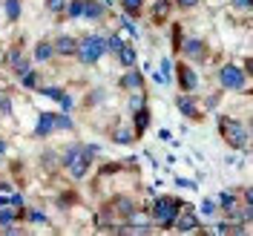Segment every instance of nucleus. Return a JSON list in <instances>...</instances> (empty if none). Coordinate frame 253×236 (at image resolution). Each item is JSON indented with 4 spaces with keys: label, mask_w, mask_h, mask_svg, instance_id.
Wrapping results in <instances>:
<instances>
[{
    "label": "nucleus",
    "mask_w": 253,
    "mask_h": 236,
    "mask_svg": "<svg viewBox=\"0 0 253 236\" xmlns=\"http://www.w3.org/2000/svg\"><path fill=\"white\" fill-rule=\"evenodd\" d=\"M178 213H181V199L164 196V199H158L156 205H153V219H156L158 228H173Z\"/></svg>",
    "instance_id": "nucleus-1"
},
{
    "label": "nucleus",
    "mask_w": 253,
    "mask_h": 236,
    "mask_svg": "<svg viewBox=\"0 0 253 236\" xmlns=\"http://www.w3.org/2000/svg\"><path fill=\"white\" fill-rule=\"evenodd\" d=\"M75 52H78V58H81L84 66H95L98 58L107 52V47H104V38H101V35H89V38H84V41L78 44Z\"/></svg>",
    "instance_id": "nucleus-2"
},
{
    "label": "nucleus",
    "mask_w": 253,
    "mask_h": 236,
    "mask_svg": "<svg viewBox=\"0 0 253 236\" xmlns=\"http://www.w3.org/2000/svg\"><path fill=\"white\" fill-rule=\"evenodd\" d=\"M89 161H92V156H86L84 147H69L63 153V164H66V170H69L72 179H84L86 170H89Z\"/></svg>",
    "instance_id": "nucleus-3"
},
{
    "label": "nucleus",
    "mask_w": 253,
    "mask_h": 236,
    "mask_svg": "<svg viewBox=\"0 0 253 236\" xmlns=\"http://www.w3.org/2000/svg\"><path fill=\"white\" fill-rule=\"evenodd\" d=\"M221 136L230 147H248V127L239 124L236 118H219Z\"/></svg>",
    "instance_id": "nucleus-4"
},
{
    "label": "nucleus",
    "mask_w": 253,
    "mask_h": 236,
    "mask_svg": "<svg viewBox=\"0 0 253 236\" xmlns=\"http://www.w3.org/2000/svg\"><path fill=\"white\" fill-rule=\"evenodd\" d=\"M219 84L224 90H245V84H248V72L245 69H239L233 63H227V66H221L219 69Z\"/></svg>",
    "instance_id": "nucleus-5"
},
{
    "label": "nucleus",
    "mask_w": 253,
    "mask_h": 236,
    "mask_svg": "<svg viewBox=\"0 0 253 236\" xmlns=\"http://www.w3.org/2000/svg\"><path fill=\"white\" fill-rule=\"evenodd\" d=\"M178 84H181V90H187V93H193V90L199 87V75L193 72V66H187V63L178 66Z\"/></svg>",
    "instance_id": "nucleus-6"
},
{
    "label": "nucleus",
    "mask_w": 253,
    "mask_h": 236,
    "mask_svg": "<svg viewBox=\"0 0 253 236\" xmlns=\"http://www.w3.org/2000/svg\"><path fill=\"white\" fill-rule=\"evenodd\" d=\"M175 231H178V234H193V231H196V228H199V219H196V213H184V210H181V213H178V216H175Z\"/></svg>",
    "instance_id": "nucleus-7"
},
{
    "label": "nucleus",
    "mask_w": 253,
    "mask_h": 236,
    "mask_svg": "<svg viewBox=\"0 0 253 236\" xmlns=\"http://www.w3.org/2000/svg\"><path fill=\"white\" fill-rule=\"evenodd\" d=\"M52 130H55V112H41L38 127H35V139H46Z\"/></svg>",
    "instance_id": "nucleus-8"
},
{
    "label": "nucleus",
    "mask_w": 253,
    "mask_h": 236,
    "mask_svg": "<svg viewBox=\"0 0 253 236\" xmlns=\"http://www.w3.org/2000/svg\"><path fill=\"white\" fill-rule=\"evenodd\" d=\"M205 41H199V38H190V41H184V55H187L190 61H202L205 58Z\"/></svg>",
    "instance_id": "nucleus-9"
},
{
    "label": "nucleus",
    "mask_w": 253,
    "mask_h": 236,
    "mask_svg": "<svg viewBox=\"0 0 253 236\" xmlns=\"http://www.w3.org/2000/svg\"><path fill=\"white\" fill-rule=\"evenodd\" d=\"M9 63H12V69H15L17 75H23V72L32 69L29 61H26V55H23V49H12V52H9Z\"/></svg>",
    "instance_id": "nucleus-10"
},
{
    "label": "nucleus",
    "mask_w": 253,
    "mask_h": 236,
    "mask_svg": "<svg viewBox=\"0 0 253 236\" xmlns=\"http://www.w3.org/2000/svg\"><path fill=\"white\" fill-rule=\"evenodd\" d=\"M52 47H55V52H58V55H75L78 41H75V38H69V35H61V38H58Z\"/></svg>",
    "instance_id": "nucleus-11"
},
{
    "label": "nucleus",
    "mask_w": 253,
    "mask_h": 236,
    "mask_svg": "<svg viewBox=\"0 0 253 236\" xmlns=\"http://www.w3.org/2000/svg\"><path fill=\"white\" fill-rule=\"evenodd\" d=\"M141 84H144V78H141V72H138V69L126 72L124 78L118 81V87H121V90H132V93H135V90H141Z\"/></svg>",
    "instance_id": "nucleus-12"
},
{
    "label": "nucleus",
    "mask_w": 253,
    "mask_h": 236,
    "mask_svg": "<svg viewBox=\"0 0 253 236\" xmlns=\"http://www.w3.org/2000/svg\"><path fill=\"white\" fill-rule=\"evenodd\" d=\"M84 17H86V20H101V17H104V3H98V0H84Z\"/></svg>",
    "instance_id": "nucleus-13"
},
{
    "label": "nucleus",
    "mask_w": 253,
    "mask_h": 236,
    "mask_svg": "<svg viewBox=\"0 0 253 236\" xmlns=\"http://www.w3.org/2000/svg\"><path fill=\"white\" fill-rule=\"evenodd\" d=\"M175 104H178V110L184 112V115H190V118H199V115H202V112H199V104H196L190 95H181Z\"/></svg>",
    "instance_id": "nucleus-14"
},
{
    "label": "nucleus",
    "mask_w": 253,
    "mask_h": 236,
    "mask_svg": "<svg viewBox=\"0 0 253 236\" xmlns=\"http://www.w3.org/2000/svg\"><path fill=\"white\" fill-rule=\"evenodd\" d=\"M115 55H118V63H121V66H135V49H132V47H126V44H124Z\"/></svg>",
    "instance_id": "nucleus-15"
},
{
    "label": "nucleus",
    "mask_w": 253,
    "mask_h": 236,
    "mask_svg": "<svg viewBox=\"0 0 253 236\" xmlns=\"http://www.w3.org/2000/svg\"><path fill=\"white\" fill-rule=\"evenodd\" d=\"M12 222H15V207L6 202V205H0V228H9Z\"/></svg>",
    "instance_id": "nucleus-16"
},
{
    "label": "nucleus",
    "mask_w": 253,
    "mask_h": 236,
    "mask_svg": "<svg viewBox=\"0 0 253 236\" xmlns=\"http://www.w3.org/2000/svg\"><path fill=\"white\" fill-rule=\"evenodd\" d=\"M219 202H221V210H227L230 216L236 213L239 202H236V196H233V193H221V196H219Z\"/></svg>",
    "instance_id": "nucleus-17"
},
{
    "label": "nucleus",
    "mask_w": 253,
    "mask_h": 236,
    "mask_svg": "<svg viewBox=\"0 0 253 236\" xmlns=\"http://www.w3.org/2000/svg\"><path fill=\"white\" fill-rule=\"evenodd\" d=\"M147 124H150V110H147V107L135 110V133H144Z\"/></svg>",
    "instance_id": "nucleus-18"
},
{
    "label": "nucleus",
    "mask_w": 253,
    "mask_h": 236,
    "mask_svg": "<svg viewBox=\"0 0 253 236\" xmlns=\"http://www.w3.org/2000/svg\"><path fill=\"white\" fill-rule=\"evenodd\" d=\"M3 12L9 20H17L20 17V0H3Z\"/></svg>",
    "instance_id": "nucleus-19"
},
{
    "label": "nucleus",
    "mask_w": 253,
    "mask_h": 236,
    "mask_svg": "<svg viewBox=\"0 0 253 236\" xmlns=\"http://www.w3.org/2000/svg\"><path fill=\"white\" fill-rule=\"evenodd\" d=\"M52 55H55V47H52V44H46V41L38 44V49H35V58H38V61H49Z\"/></svg>",
    "instance_id": "nucleus-20"
},
{
    "label": "nucleus",
    "mask_w": 253,
    "mask_h": 236,
    "mask_svg": "<svg viewBox=\"0 0 253 236\" xmlns=\"http://www.w3.org/2000/svg\"><path fill=\"white\" fill-rule=\"evenodd\" d=\"M104 47H107V52L115 55L118 49L124 47V38H121V35H110V38H104Z\"/></svg>",
    "instance_id": "nucleus-21"
},
{
    "label": "nucleus",
    "mask_w": 253,
    "mask_h": 236,
    "mask_svg": "<svg viewBox=\"0 0 253 236\" xmlns=\"http://www.w3.org/2000/svg\"><path fill=\"white\" fill-rule=\"evenodd\" d=\"M167 12H170V3H167V0H158L156 9H153V17H156V23H161V17H167Z\"/></svg>",
    "instance_id": "nucleus-22"
},
{
    "label": "nucleus",
    "mask_w": 253,
    "mask_h": 236,
    "mask_svg": "<svg viewBox=\"0 0 253 236\" xmlns=\"http://www.w3.org/2000/svg\"><path fill=\"white\" fill-rule=\"evenodd\" d=\"M66 12H69L72 20H75V17H84V0H72V3L66 6Z\"/></svg>",
    "instance_id": "nucleus-23"
},
{
    "label": "nucleus",
    "mask_w": 253,
    "mask_h": 236,
    "mask_svg": "<svg viewBox=\"0 0 253 236\" xmlns=\"http://www.w3.org/2000/svg\"><path fill=\"white\" fill-rule=\"evenodd\" d=\"M55 130H72V118L66 115V112H55Z\"/></svg>",
    "instance_id": "nucleus-24"
},
{
    "label": "nucleus",
    "mask_w": 253,
    "mask_h": 236,
    "mask_svg": "<svg viewBox=\"0 0 253 236\" xmlns=\"http://www.w3.org/2000/svg\"><path fill=\"white\" fill-rule=\"evenodd\" d=\"M121 3H124L126 15H138V12H141V6H144V0H121Z\"/></svg>",
    "instance_id": "nucleus-25"
},
{
    "label": "nucleus",
    "mask_w": 253,
    "mask_h": 236,
    "mask_svg": "<svg viewBox=\"0 0 253 236\" xmlns=\"http://www.w3.org/2000/svg\"><path fill=\"white\" fill-rule=\"evenodd\" d=\"M115 210H118V213H126V216H129V213H135V207H132L129 199H118V202H115Z\"/></svg>",
    "instance_id": "nucleus-26"
},
{
    "label": "nucleus",
    "mask_w": 253,
    "mask_h": 236,
    "mask_svg": "<svg viewBox=\"0 0 253 236\" xmlns=\"http://www.w3.org/2000/svg\"><path fill=\"white\" fill-rule=\"evenodd\" d=\"M112 142H118V144H129V142H132V133H129V130H115Z\"/></svg>",
    "instance_id": "nucleus-27"
},
{
    "label": "nucleus",
    "mask_w": 253,
    "mask_h": 236,
    "mask_svg": "<svg viewBox=\"0 0 253 236\" xmlns=\"http://www.w3.org/2000/svg\"><path fill=\"white\" fill-rule=\"evenodd\" d=\"M20 78H23V87H26V90H35V87H38V75H35V72H23V75H20Z\"/></svg>",
    "instance_id": "nucleus-28"
},
{
    "label": "nucleus",
    "mask_w": 253,
    "mask_h": 236,
    "mask_svg": "<svg viewBox=\"0 0 253 236\" xmlns=\"http://www.w3.org/2000/svg\"><path fill=\"white\" fill-rule=\"evenodd\" d=\"M213 213H216V202L213 199H205L202 202V216H213Z\"/></svg>",
    "instance_id": "nucleus-29"
},
{
    "label": "nucleus",
    "mask_w": 253,
    "mask_h": 236,
    "mask_svg": "<svg viewBox=\"0 0 253 236\" xmlns=\"http://www.w3.org/2000/svg\"><path fill=\"white\" fill-rule=\"evenodd\" d=\"M41 93H43V95H49V98H55V101H61L63 90H61V87H43Z\"/></svg>",
    "instance_id": "nucleus-30"
},
{
    "label": "nucleus",
    "mask_w": 253,
    "mask_h": 236,
    "mask_svg": "<svg viewBox=\"0 0 253 236\" xmlns=\"http://www.w3.org/2000/svg\"><path fill=\"white\" fill-rule=\"evenodd\" d=\"M0 112H12V98L0 90Z\"/></svg>",
    "instance_id": "nucleus-31"
},
{
    "label": "nucleus",
    "mask_w": 253,
    "mask_h": 236,
    "mask_svg": "<svg viewBox=\"0 0 253 236\" xmlns=\"http://www.w3.org/2000/svg\"><path fill=\"white\" fill-rule=\"evenodd\" d=\"M141 107H144V95H141V93H135L132 98H129V110L135 112V110H141Z\"/></svg>",
    "instance_id": "nucleus-32"
},
{
    "label": "nucleus",
    "mask_w": 253,
    "mask_h": 236,
    "mask_svg": "<svg viewBox=\"0 0 253 236\" xmlns=\"http://www.w3.org/2000/svg\"><path fill=\"white\" fill-rule=\"evenodd\" d=\"M121 26H124V29L129 32V35H135V38H138V35H141V32H138V26H135V23H132V20H129V17H121Z\"/></svg>",
    "instance_id": "nucleus-33"
},
{
    "label": "nucleus",
    "mask_w": 253,
    "mask_h": 236,
    "mask_svg": "<svg viewBox=\"0 0 253 236\" xmlns=\"http://www.w3.org/2000/svg\"><path fill=\"white\" fill-rule=\"evenodd\" d=\"M216 234H236V228H233L230 222H219V225H216Z\"/></svg>",
    "instance_id": "nucleus-34"
},
{
    "label": "nucleus",
    "mask_w": 253,
    "mask_h": 236,
    "mask_svg": "<svg viewBox=\"0 0 253 236\" xmlns=\"http://www.w3.org/2000/svg\"><path fill=\"white\" fill-rule=\"evenodd\" d=\"M61 107L63 110H72V95H66V93L61 95Z\"/></svg>",
    "instance_id": "nucleus-35"
},
{
    "label": "nucleus",
    "mask_w": 253,
    "mask_h": 236,
    "mask_svg": "<svg viewBox=\"0 0 253 236\" xmlns=\"http://www.w3.org/2000/svg\"><path fill=\"white\" fill-rule=\"evenodd\" d=\"M46 3L52 12H63V0H46Z\"/></svg>",
    "instance_id": "nucleus-36"
},
{
    "label": "nucleus",
    "mask_w": 253,
    "mask_h": 236,
    "mask_svg": "<svg viewBox=\"0 0 253 236\" xmlns=\"http://www.w3.org/2000/svg\"><path fill=\"white\" fill-rule=\"evenodd\" d=\"M175 185H178V188H187V190L196 188V182H190V179H175Z\"/></svg>",
    "instance_id": "nucleus-37"
},
{
    "label": "nucleus",
    "mask_w": 253,
    "mask_h": 236,
    "mask_svg": "<svg viewBox=\"0 0 253 236\" xmlns=\"http://www.w3.org/2000/svg\"><path fill=\"white\" fill-rule=\"evenodd\" d=\"M29 219H32V222H46V216H43L41 210H32V213H29Z\"/></svg>",
    "instance_id": "nucleus-38"
},
{
    "label": "nucleus",
    "mask_w": 253,
    "mask_h": 236,
    "mask_svg": "<svg viewBox=\"0 0 253 236\" xmlns=\"http://www.w3.org/2000/svg\"><path fill=\"white\" fill-rule=\"evenodd\" d=\"M233 6H239V9H251V0H233Z\"/></svg>",
    "instance_id": "nucleus-39"
},
{
    "label": "nucleus",
    "mask_w": 253,
    "mask_h": 236,
    "mask_svg": "<svg viewBox=\"0 0 253 236\" xmlns=\"http://www.w3.org/2000/svg\"><path fill=\"white\" fill-rule=\"evenodd\" d=\"M196 3H199V0H178V6H184V9H193Z\"/></svg>",
    "instance_id": "nucleus-40"
},
{
    "label": "nucleus",
    "mask_w": 253,
    "mask_h": 236,
    "mask_svg": "<svg viewBox=\"0 0 253 236\" xmlns=\"http://www.w3.org/2000/svg\"><path fill=\"white\" fill-rule=\"evenodd\" d=\"M3 153H6V142H3V139H0V156H3Z\"/></svg>",
    "instance_id": "nucleus-41"
}]
</instances>
